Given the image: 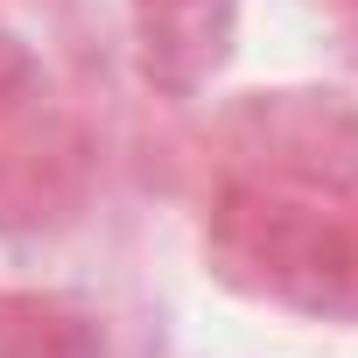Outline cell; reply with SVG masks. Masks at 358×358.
<instances>
[{
  "label": "cell",
  "mask_w": 358,
  "mask_h": 358,
  "mask_svg": "<svg viewBox=\"0 0 358 358\" xmlns=\"http://www.w3.org/2000/svg\"><path fill=\"white\" fill-rule=\"evenodd\" d=\"M204 267L246 302L358 323V197H302L253 176H218L204 204Z\"/></svg>",
  "instance_id": "1"
},
{
  "label": "cell",
  "mask_w": 358,
  "mask_h": 358,
  "mask_svg": "<svg viewBox=\"0 0 358 358\" xmlns=\"http://www.w3.org/2000/svg\"><path fill=\"white\" fill-rule=\"evenodd\" d=\"M218 176H253L302 197H358V99L344 85H260L218 120Z\"/></svg>",
  "instance_id": "2"
},
{
  "label": "cell",
  "mask_w": 358,
  "mask_h": 358,
  "mask_svg": "<svg viewBox=\"0 0 358 358\" xmlns=\"http://www.w3.org/2000/svg\"><path fill=\"white\" fill-rule=\"evenodd\" d=\"M127 36L155 99H204L239 50V0H127Z\"/></svg>",
  "instance_id": "4"
},
{
  "label": "cell",
  "mask_w": 358,
  "mask_h": 358,
  "mask_svg": "<svg viewBox=\"0 0 358 358\" xmlns=\"http://www.w3.org/2000/svg\"><path fill=\"white\" fill-rule=\"evenodd\" d=\"M92 134L50 92L0 120V239H57L92 204Z\"/></svg>",
  "instance_id": "3"
},
{
  "label": "cell",
  "mask_w": 358,
  "mask_h": 358,
  "mask_svg": "<svg viewBox=\"0 0 358 358\" xmlns=\"http://www.w3.org/2000/svg\"><path fill=\"white\" fill-rule=\"evenodd\" d=\"M323 8H330V22H337V36L358 50V0H323Z\"/></svg>",
  "instance_id": "7"
},
{
  "label": "cell",
  "mask_w": 358,
  "mask_h": 358,
  "mask_svg": "<svg viewBox=\"0 0 358 358\" xmlns=\"http://www.w3.org/2000/svg\"><path fill=\"white\" fill-rule=\"evenodd\" d=\"M29 99H43V64H36L29 36H22L8 15H0V120L22 113Z\"/></svg>",
  "instance_id": "6"
},
{
  "label": "cell",
  "mask_w": 358,
  "mask_h": 358,
  "mask_svg": "<svg viewBox=\"0 0 358 358\" xmlns=\"http://www.w3.org/2000/svg\"><path fill=\"white\" fill-rule=\"evenodd\" d=\"M0 358H106V330L78 295L0 288Z\"/></svg>",
  "instance_id": "5"
}]
</instances>
